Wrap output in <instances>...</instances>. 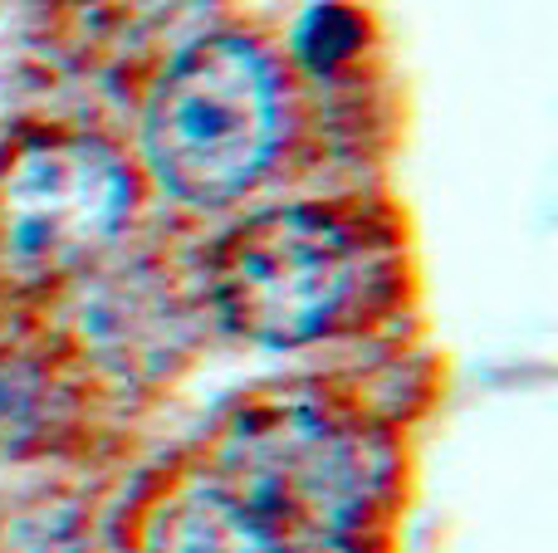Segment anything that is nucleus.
Listing matches in <instances>:
<instances>
[{
    "mask_svg": "<svg viewBox=\"0 0 558 553\" xmlns=\"http://www.w3.org/2000/svg\"><path fill=\"white\" fill-rule=\"evenodd\" d=\"M387 480L377 437L314 397H270L221 441V486L270 534L338 539L373 509Z\"/></svg>",
    "mask_w": 558,
    "mask_h": 553,
    "instance_id": "nucleus-1",
    "label": "nucleus"
},
{
    "mask_svg": "<svg viewBox=\"0 0 558 553\" xmlns=\"http://www.w3.org/2000/svg\"><path fill=\"white\" fill-rule=\"evenodd\" d=\"M353 235L324 211H260L231 225L211 255V294L235 333L270 348L308 343L353 290Z\"/></svg>",
    "mask_w": 558,
    "mask_h": 553,
    "instance_id": "nucleus-4",
    "label": "nucleus"
},
{
    "mask_svg": "<svg viewBox=\"0 0 558 553\" xmlns=\"http://www.w3.org/2000/svg\"><path fill=\"white\" fill-rule=\"evenodd\" d=\"M133 211V176L108 143L29 133L0 152V274L45 284L78 270Z\"/></svg>",
    "mask_w": 558,
    "mask_h": 553,
    "instance_id": "nucleus-3",
    "label": "nucleus"
},
{
    "mask_svg": "<svg viewBox=\"0 0 558 553\" xmlns=\"http://www.w3.org/2000/svg\"><path fill=\"white\" fill-rule=\"evenodd\" d=\"M147 553H289V544L255 515H245L226 490L206 486L172 500L153 519Z\"/></svg>",
    "mask_w": 558,
    "mask_h": 553,
    "instance_id": "nucleus-6",
    "label": "nucleus"
},
{
    "mask_svg": "<svg viewBox=\"0 0 558 553\" xmlns=\"http://www.w3.org/2000/svg\"><path fill=\"white\" fill-rule=\"evenodd\" d=\"M143 137L157 176L182 201L241 196L279 143V94L265 54L231 35L186 45L153 84Z\"/></svg>",
    "mask_w": 558,
    "mask_h": 553,
    "instance_id": "nucleus-2",
    "label": "nucleus"
},
{
    "mask_svg": "<svg viewBox=\"0 0 558 553\" xmlns=\"http://www.w3.org/2000/svg\"><path fill=\"white\" fill-rule=\"evenodd\" d=\"M211 0H78V45L104 64H137L196 45Z\"/></svg>",
    "mask_w": 558,
    "mask_h": 553,
    "instance_id": "nucleus-5",
    "label": "nucleus"
}]
</instances>
